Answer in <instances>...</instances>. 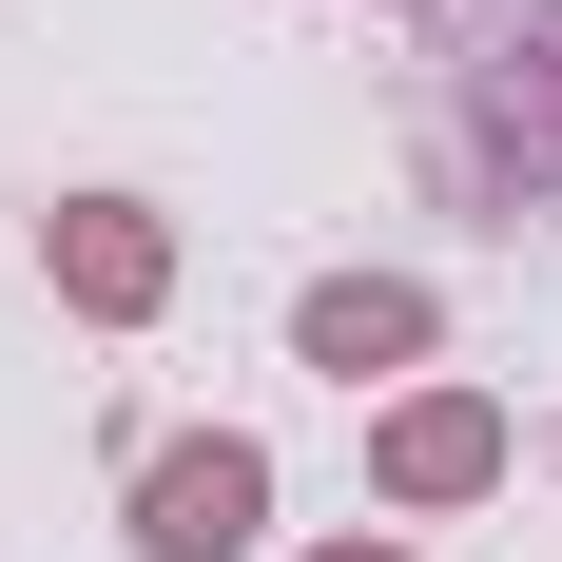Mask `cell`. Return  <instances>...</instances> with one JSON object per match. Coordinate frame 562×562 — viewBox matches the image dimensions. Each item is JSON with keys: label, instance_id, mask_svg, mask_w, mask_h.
Returning a JSON list of instances; mask_svg holds the SVG:
<instances>
[{"label": "cell", "instance_id": "obj_1", "mask_svg": "<svg viewBox=\"0 0 562 562\" xmlns=\"http://www.w3.org/2000/svg\"><path fill=\"white\" fill-rule=\"evenodd\" d=\"M252 524H272V447L252 427H175L136 465V562H252Z\"/></svg>", "mask_w": 562, "mask_h": 562}, {"label": "cell", "instance_id": "obj_2", "mask_svg": "<svg viewBox=\"0 0 562 562\" xmlns=\"http://www.w3.org/2000/svg\"><path fill=\"white\" fill-rule=\"evenodd\" d=\"M40 272H58V311L156 330V311H175V214H156V194H58V214H40Z\"/></svg>", "mask_w": 562, "mask_h": 562}, {"label": "cell", "instance_id": "obj_4", "mask_svg": "<svg viewBox=\"0 0 562 562\" xmlns=\"http://www.w3.org/2000/svg\"><path fill=\"white\" fill-rule=\"evenodd\" d=\"M427 291L407 272H330V291H291V369H330V389H369V369H427Z\"/></svg>", "mask_w": 562, "mask_h": 562}, {"label": "cell", "instance_id": "obj_5", "mask_svg": "<svg viewBox=\"0 0 562 562\" xmlns=\"http://www.w3.org/2000/svg\"><path fill=\"white\" fill-rule=\"evenodd\" d=\"M311 562H407V543H311Z\"/></svg>", "mask_w": 562, "mask_h": 562}, {"label": "cell", "instance_id": "obj_3", "mask_svg": "<svg viewBox=\"0 0 562 562\" xmlns=\"http://www.w3.org/2000/svg\"><path fill=\"white\" fill-rule=\"evenodd\" d=\"M369 485H389V505H485V485H505V407L485 389H407L389 427H369Z\"/></svg>", "mask_w": 562, "mask_h": 562}]
</instances>
